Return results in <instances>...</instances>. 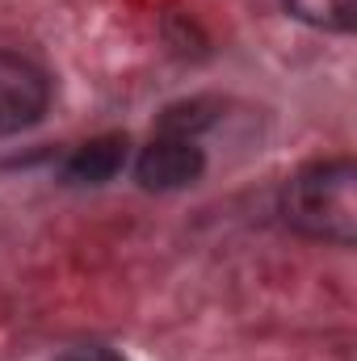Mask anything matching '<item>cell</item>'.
<instances>
[{
	"mask_svg": "<svg viewBox=\"0 0 357 361\" xmlns=\"http://www.w3.org/2000/svg\"><path fill=\"white\" fill-rule=\"evenodd\" d=\"M282 214L298 235L349 248L357 240V169L349 156L315 160L282 189Z\"/></svg>",
	"mask_w": 357,
	"mask_h": 361,
	"instance_id": "obj_1",
	"label": "cell"
},
{
	"mask_svg": "<svg viewBox=\"0 0 357 361\" xmlns=\"http://www.w3.org/2000/svg\"><path fill=\"white\" fill-rule=\"evenodd\" d=\"M51 101V80L25 55L0 51V139L30 130Z\"/></svg>",
	"mask_w": 357,
	"mask_h": 361,
	"instance_id": "obj_2",
	"label": "cell"
},
{
	"mask_svg": "<svg viewBox=\"0 0 357 361\" xmlns=\"http://www.w3.org/2000/svg\"><path fill=\"white\" fill-rule=\"evenodd\" d=\"M206 173V152L198 147V139H177V135H156L139 160H135V177L143 189H185Z\"/></svg>",
	"mask_w": 357,
	"mask_h": 361,
	"instance_id": "obj_3",
	"label": "cell"
},
{
	"mask_svg": "<svg viewBox=\"0 0 357 361\" xmlns=\"http://www.w3.org/2000/svg\"><path fill=\"white\" fill-rule=\"evenodd\" d=\"M126 135H97L89 143H80L68 160H63V180L72 185H105L126 169Z\"/></svg>",
	"mask_w": 357,
	"mask_h": 361,
	"instance_id": "obj_4",
	"label": "cell"
},
{
	"mask_svg": "<svg viewBox=\"0 0 357 361\" xmlns=\"http://www.w3.org/2000/svg\"><path fill=\"white\" fill-rule=\"evenodd\" d=\"M290 17L328 30V34H349L357 21V0H286Z\"/></svg>",
	"mask_w": 357,
	"mask_h": 361,
	"instance_id": "obj_5",
	"label": "cell"
},
{
	"mask_svg": "<svg viewBox=\"0 0 357 361\" xmlns=\"http://www.w3.org/2000/svg\"><path fill=\"white\" fill-rule=\"evenodd\" d=\"M55 361H126V357L114 353V349H105V345H76V349L59 353Z\"/></svg>",
	"mask_w": 357,
	"mask_h": 361,
	"instance_id": "obj_6",
	"label": "cell"
}]
</instances>
